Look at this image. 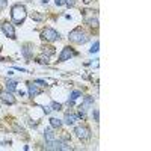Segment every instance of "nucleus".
<instances>
[{"label":"nucleus","instance_id":"11","mask_svg":"<svg viewBox=\"0 0 151 151\" xmlns=\"http://www.w3.org/2000/svg\"><path fill=\"white\" fill-rule=\"evenodd\" d=\"M32 52H33V48H32L29 44H27V45H24V47L21 48V53H23V56L26 58V59H32V56H33Z\"/></svg>","mask_w":151,"mask_h":151},{"label":"nucleus","instance_id":"28","mask_svg":"<svg viewBox=\"0 0 151 151\" xmlns=\"http://www.w3.org/2000/svg\"><path fill=\"white\" fill-rule=\"evenodd\" d=\"M41 3H42V5H47V3H48V0H41Z\"/></svg>","mask_w":151,"mask_h":151},{"label":"nucleus","instance_id":"3","mask_svg":"<svg viewBox=\"0 0 151 151\" xmlns=\"http://www.w3.org/2000/svg\"><path fill=\"white\" fill-rule=\"evenodd\" d=\"M41 40L45 41V42H55V41H59L60 40V35H59V32H56L52 27H45L41 32Z\"/></svg>","mask_w":151,"mask_h":151},{"label":"nucleus","instance_id":"10","mask_svg":"<svg viewBox=\"0 0 151 151\" xmlns=\"http://www.w3.org/2000/svg\"><path fill=\"white\" fill-rule=\"evenodd\" d=\"M79 119V116H77V113H67L65 115V118H64V122L67 124V125H73L76 121Z\"/></svg>","mask_w":151,"mask_h":151},{"label":"nucleus","instance_id":"23","mask_svg":"<svg viewBox=\"0 0 151 151\" xmlns=\"http://www.w3.org/2000/svg\"><path fill=\"white\" fill-rule=\"evenodd\" d=\"M64 2H65V5H67V6H74L76 0H64Z\"/></svg>","mask_w":151,"mask_h":151},{"label":"nucleus","instance_id":"7","mask_svg":"<svg viewBox=\"0 0 151 151\" xmlns=\"http://www.w3.org/2000/svg\"><path fill=\"white\" fill-rule=\"evenodd\" d=\"M0 100H2L3 103H6V104H14L15 103V97L12 95V92H9V91H0Z\"/></svg>","mask_w":151,"mask_h":151},{"label":"nucleus","instance_id":"13","mask_svg":"<svg viewBox=\"0 0 151 151\" xmlns=\"http://www.w3.org/2000/svg\"><path fill=\"white\" fill-rule=\"evenodd\" d=\"M80 95H82V92H80V91H73V92H71V95H70V98H68V104H70V106H73V104H74V101H76V100H77Z\"/></svg>","mask_w":151,"mask_h":151},{"label":"nucleus","instance_id":"30","mask_svg":"<svg viewBox=\"0 0 151 151\" xmlns=\"http://www.w3.org/2000/svg\"><path fill=\"white\" fill-rule=\"evenodd\" d=\"M0 60H2V58H0Z\"/></svg>","mask_w":151,"mask_h":151},{"label":"nucleus","instance_id":"2","mask_svg":"<svg viewBox=\"0 0 151 151\" xmlns=\"http://www.w3.org/2000/svg\"><path fill=\"white\" fill-rule=\"evenodd\" d=\"M70 41L74 42V44H86L89 41V35H88L83 29L77 27L70 32Z\"/></svg>","mask_w":151,"mask_h":151},{"label":"nucleus","instance_id":"27","mask_svg":"<svg viewBox=\"0 0 151 151\" xmlns=\"http://www.w3.org/2000/svg\"><path fill=\"white\" fill-rule=\"evenodd\" d=\"M35 83H40V85H45V82H44V80H40V79H38V80H35Z\"/></svg>","mask_w":151,"mask_h":151},{"label":"nucleus","instance_id":"25","mask_svg":"<svg viewBox=\"0 0 151 151\" xmlns=\"http://www.w3.org/2000/svg\"><path fill=\"white\" fill-rule=\"evenodd\" d=\"M32 18H35V20H38V21L42 20V17H41V15H38V14H32Z\"/></svg>","mask_w":151,"mask_h":151},{"label":"nucleus","instance_id":"18","mask_svg":"<svg viewBox=\"0 0 151 151\" xmlns=\"http://www.w3.org/2000/svg\"><path fill=\"white\" fill-rule=\"evenodd\" d=\"M85 23H88L91 27H98V20H97V17H92V18H85Z\"/></svg>","mask_w":151,"mask_h":151},{"label":"nucleus","instance_id":"14","mask_svg":"<svg viewBox=\"0 0 151 151\" xmlns=\"http://www.w3.org/2000/svg\"><path fill=\"white\" fill-rule=\"evenodd\" d=\"M56 53V50H55V47H50V45H45V47H42V55H45V56H52V55H55Z\"/></svg>","mask_w":151,"mask_h":151},{"label":"nucleus","instance_id":"8","mask_svg":"<svg viewBox=\"0 0 151 151\" xmlns=\"http://www.w3.org/2000/svg\"><path fill=\"white\" fill-rule=\"evenodd\" d=\"M94 106V97H91V95H88V97H85V100H83V103H82V106L79 107L80 110H83V112H86L89 107H92Z\"/></svg>","mask_w":151,"mask_h":151},{"label":"nucleus","instance_id":"5","mask_svg":"<svg viewBox=\"0 0 151 151\" xmlns=\"http://www.w3.org/2000/svg\"><path fill=\"white\" fill-rule=\"evenodd\" d=\"M74 56H77V52H74L71 47H64V48H62V52H60V55H59V58H58V62L70 60Z\"/></svg>","mask_w":151,"mask_h":151},{"label":"nucleus","instance_id":"26","mask_svg":"<svg viewBox=\"0 0 151 151\" xmlns=\"http://www.w3.org/2000/svg\"><path fill=\"white\" fill-rule=\"evenodd\" d=\"M42 110H44V113H47V115H48V113H50V110H52V109H50V107H42Z\"/></svg>","mask_w":151,"mask_h":151},{"label":"nucleus","instance_id":"20","mask_svg":"<svg viewBox=\"0 0 151 151\" xmlns=\"http://www.w3.org/2000/svg\"><path fill=\"white\" fill-rule=\"evenodd\" d=\"M98 47H100V42H98V41H95V44L89 48V53H97V52H98Z\"/></svg>","mask_w":151,"mask_h":151},{"label":"nucleus","instance_id":"15","mask_svg":"<svg viewBox=\"0 0 151 151\" xmlns=\"http://www.w3.org/2000/svg\"><path fill=\"white\" fill-rule=\"evenodd\" d=\"M35 62L36 64H41V65H48L50 64V60H48V56H38L36 59H35Z\"/></svg>","mask_w":151,"mask_h":151},{"label":"nucleus","instance_id":"19","mask_svg":"<svg viewBox=\"0 0 151 151\" xmlns=\"http://www.w3.org/2000/svg\"><path fill=\"white\" fill-rule=\"evenodd\" d=\"M50 107H52V110H62V104L60 103H56V101L50 103Z\"/></svg>","mask_w":151,"mask_h":151},{"label":"nucleus","instance_id":"17","mask_svg":"<svg viewBox=\"0 0 151 151\" xmlns=\"http://www.w3.org/2000/svg\"><path fill=\"white\" fill-rule=\"evenodd\" d=\"M50 125H52V129H59L62 125V121L58 118H50Z\"/></svg>","mask_w":151,"mask_h":151},{"label":"nucleus","instance_id":"12","mask_svg":"<svg viewBox=\"0 0 151 151\" xmlns=\"http://www.w3.org/2000/svg\"><path fill=\"white\" fill-rule=\"evenodd\" d=\"M44 139H45V142H52V141L56 139V134L53 133L52 129H45V132H44Z\"/></svg>","mask_w":151,"mask_h":151},{"label":"nucleus","instance_id":"22","mask_svg":"<svg viewBox=\"0 0 151 151\" xmlns=\"http://www.w3.org/2000/svg\"><path fill=\"white\" fill-rule=\"evenodd\" d=\"M92 116H94V119L98 122V110H97V109H94V110H92Z\"/></svg>","mask_w":151,"mask_h":151},{"label":"nucleus","instance_id":"21","mask_svg":"<svg viewBox=\"0 0 151 151\" xmlns=\"http://www.w3.org/2000/svg\"><path fill=\"white\" fill-rule=\"evenodd\" d=\"M8 5V0H0V9H5Z\"/></svg>","mask_w":151,"mask_h":151},{"label":"nucleus","instance_id":"4","mask_svg":"<svg viewBox=\"0 0 151 151\" xmlns=\"http://www.w3.org/2000/svg\"><path fill=\"white\" fill-rule=\"evenodd\" d=\"M74 133L80 141L91 139V130H89V127H86V125H77V127L74 129Z\"/></svg>","mask_w":151,"mask_h":151},{"label":"nucleus","instance_id":"16","mask_svg":"<svg viewBox=\"0 0 151 151\" xmlns=\"http://www.w3.org/2000/svg\"><path fill=\"white\" fill-rule=\"evenodd\" d=\"M15 89H17V82H14V80H8V82H6V91L14 92Z\"/></svg>","mask_w":151,"mask_h":151},{"label":"nucleus","instance_id":"6","mask_svg":"<svg viewBox=\"0 0 151 151\" xmlns=\"http://www.w3.org/2000/svg\"><path fill=\"white\" fill-rule=\"evenodd\" d=\"M2 30H3V33L8 36V38H11V40H15V29H14V24L12 23H9V21H5V23H2Z\"/></svg>","mask_w":151,"mask_h":151},{"label":"nucleus","instance_id":"1","mask_svg":"<svg viewBox=\"0 0 151 151\" xmlns=\"http://www.w3.org/2000/svg\"><path fill=\"white\" fill-rule=\"evenodd\" d=\"M27 17V9L24 5L21 3H15L14 6L11 8V20H12V24H18V26H21V24L24 23V20H26Z\"/></svg>","mask_w":151,"mask_h":151},{"label":"nucleus","instance_id":"24","mask_svg":"<svg viewBox=\"0 0 151 151\" xmlns=\"http://www.w3.org/2000/svg\"><path fill=\"white\" fill-rule=\"evenodd\" d=\"M55 3H56V6H62V5H65L64 0H55Z\"/></svg>","mask_w":151,"mask_h":151},{"label":"nucleus","instance_id":"29","mask_svg":"<svg viewBox=\"0 0 151 151\" xmlns=\"http://www.w3.org/2000/svg\"><path fill=\"white\" fill-rule=\"evenodd\" d=\"M27 2H32V0H27Z\"/></svg>","mask_w":151,"mask_h":151},{"label":"nucleus","instance_id":"9","mask_svg":"<svg viewBox=\"0 0 151 151\" xmlns=\"http://www.w3.org/2000/svg\"><path fill=\"white\" fill-rule=\"evenodd\" d=\"M27 86H29V97H32V98H33V97H36V95H40V94H41V89L35 85V82L29 83Z\"/></svg>","mask_w":151,"mask_h":151}]
</instances>
